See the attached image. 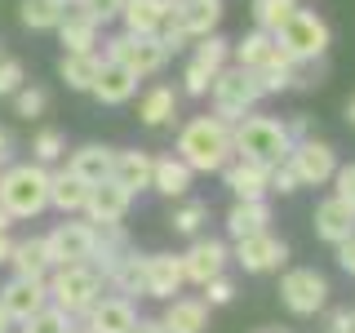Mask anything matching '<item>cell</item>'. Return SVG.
<instances>
[{"instance_id": "cell-19", "label": "cell", "mask_w": 355, "mask_h": 333, "mask_svg": "<svg viewBox=\"0 0 355 333\" xmlns=\"http://www.w3.org/2000/svg\"><path fill=\"white\" fill-rule=\"evenodd\" d=\"M222 14H227V5H222V0H178V5L169 9V22H178V27L196 40V36L218 31Z\"/></svg>"}, {"instance_id": "cell-58", "label": "cell", "mask_w": 355, "mask_h": 333, "mask_svg": "<svg viewBox=\"0 0 355 333\" xmlns=\"http://www.w3.org/2000/svg\"><path fill=\"white\" fill-rule=\"evenodd\" d=\"M9 329H14V320H9V316H5V307H0V333H9Z\"/></svg>"}, {"instance_id": "cell-56", "label": "cell", "mask_w": 355, "mask_h": 333, "mask_svg": "<svg viewBox=\"0 0 355 333\" xmlns=\"http://www.w3.org/2000/svg\"><path fill=\"white\" fill-rule=\"evenodd\" d=\"M9 227H14V214H9V209L0 205V231H9Z\"/></svg>"}, {"instance_id": "cell-15", "label": "cell", "mask_w": 355, "mask_h": 333, "mask_svg": "<svg viewBox=\"0 0 355 333\" xmlns=\"http://www.w3.org/2000/svg\"><path fill=\"white\" fill-rule=\"evenodd\" d=\"M129 205H133V191H125V187H120L116 178H103V182L89 187V196H85V209H80V214H85L89 222H125Z\"/></svg>"}, {"instance_id": "cell-41", "label": "cell", "mask_w": 355, "mask_h": 333, "mask_svg": "<svg viewBox=\"0 0 355 333\" xmlns=\"http://www.w3.org/2000/svg\"><path fill=\"white\" fill-rule=\"evenodd\" d=\"M173 231H178V236H200V227H205V222H209V205H205V200H187V205H178L173 209Z\"/></svg>"}, {"instance_id": "cell-61", "label": "cell", "mask_w": 355, "mask_h": 333, "mask_svg": "<svg viewBox=\"0 0 355 333\" xmlns=\"http://www.w3.org/2000/svg\"><path fill=\"white\" fill-rule=\"evenodd\" d=\"M351 333H355V316H351Z\"/></svg>"}, {"instance_id": "cell-52", "label": "cell", "mask_w": 355, "mask_h": 333, "mask_svg": "<svg viewBox=\"0 0 355 333\" xmlns=\"http://www.w3.org/2000/svg\"><path fill=\"white\" fill-rule=\"evenodd\" d=\"M284 129H288V138H293V142H297V138H311V120H306V116H293Z\"/></svg>"}, {"instance_id": "cell-3", "label": "cell", "mask_w": 355, "mask_h": 333, "mask_svg": "<svg viewBox=\"0 0 355 333\" xmlns=\"http://www.w3.org/2000/svg\"><path fill=\"white\" fill-rule=\"evenodd\" d=\"M231 142H236V155L240 160H253V164H280L288 151H293V138H288L284 120H271V116H240L231 125Z\"/></svg>"}, {"instance_id": "cell-36", "label": "cell", "mask_w": 355, "mask_h": 333, "mask_svg": "<svg viewBox=\"0 0 355 333\" xmlns=\"http://www.w3.org/2000/svg\"><path fill=\"white\" fill-rule=\"evenodd\" d=\"M62 9L58 0H22V9H18V18H22V27H31V31H53L62 22Z\"/></svg>"}, {"instance_id": "cell-33", "label": "cell", "mask_w": 355, "mask_h": 333, "mask_svg": "<svg viewBox=\"0 0 355 333\" xmlns=\"http://www.w3.org/2000/svg\"><path fill=\"white\" fill-rule=\"evenodd\" d=\"M271 53H275V36H271V31H262V27H253L249 36H240L236 44H231V62L249 67V71H258Z\"/></svg>"}, {"instance_id": "cell-17", "label": "cell", "mask_w": 355, "mask_h": 333, "mask_svg": "<svg viewBox=\"0 0 355 333\" xmlns=\"http://www.w3.org/2000/svg\"><path fill=\"white\" fill-rule=\"evenodd\" d=\"M89 94H94L103 107H125L129 98L138 94V76H133L125 62H111V58H103V67H98L94 89H89Z\"/></svg>"}, {"instance_id": "cell-31", "label": "cell", "mask_w": 355, "mask_h": 333, "mask_svg": "<svg viewBox=\"0 0 355 333\" xmlns=\"http://www.w3.org/2000/svg\"><path fill=\"white\" fill-rule=\"evenodd\" d=\"M5 266H14V275H36V280H44V275H49V249H44V236L14 240V253H9Z\"/></svg>"}, {"instance_id": "cell-12", "label": "cell", "mask_w": 355, "mask_h": 333, "mask_svg": "<svg viewBox=\"0 0 355 333\" xmlns=\"http://www.w3.org/2000/svg\"><path fill=\"white\" fill-rule=\"evenodd\" d=\"M227 262H231V249L222 240L191 236V249L182 253V275H187V284H205V280L227 271Z\"/></svg>"}, {"instance_id": "cell-20", "label": "cell", "mask_w": 355, "mask_h": 333, "mask_svg": "<svg viewBox=\"0 0 355 333\" xmlns=\"http://www.w3.org/2000/svg\"><path fill=\"white\" fill-rule=\"evenodd\" d=\"M182 253H147V298L169 302L173 293H182Z\"/></svg>"}, {"instance_id": "cell-55", "label": "cell", "mask_w": 355, "mask_h": 333, "mask_svg": "<svg viewBox=\"0 0 355 333\" xmlns=\"http://www.w3.org/2000/svg\"><path fill=\"white\" fill-rule=\"evenodd\" d=\"M9 253H14V240H9V231H0V266L9 262Z\"/></svg>"}, {"instance_id": "cell-38", "label": "cell", "mask_w": 355, "mask_h": 333, "mask_svg": "<svg viewBox=\"0 0 355 333\" xmlns=\"http://www.w3.org/2000/svg\"><path fill=\"white\" fill-rule=\"evenodd\" d=\"M253 27H262V31H280L288 18H293V9H297V0H253Z\"/></svg>"}, {"instance_id": "cell-11", "label": "cell", "mask_w": 355, "mask_h": 333, "mask_svg": "<svg viewBox=\"0 0 355 333\" xmlns=\"http://www.w3.org/2000/svg\"><path fill=\"white\" fill-rule=\"evenodd\" d=\"M288 160H293L302 187H324L338 173V151H333V142H320V138H297Z\"/></svg>"}, {"instance_id": "cell-18", "label": "cell", "mask_w": 355, "mask_h": 333, "mask_svg": "<svg viewBox=\"0 0 355 333\" xmlns=\"http://www.w3.org/2000/svg\"><path fill=\"white\" fill-rule=\"evenodd\" d=\"M311 222H315V236L324 240V244H342L347 236H355V209L342 196L320 200L315 214H311Z\"/></svg>"}, {"instance_id": "cell-42", "label": "cell", "mask_w": 355, "mask_h": 333, "mask_svg": "<svg viewBox=\"0 0 355 333\" xmlns=\"http://www.w3.org/2000/svg\"><path fill=\"white\" fill-rule=\"evenodd\" d=\"M329 76V62L324 58H306V62H293V80L288 89H297V94H311V89H320Z\"/></svg>"}, {"instance_id": "cell-54", "label": "cell", "mask_w": 355, "mask_h": 333, "mask_svg": "<svg viewBox=\"0 0 355 333\" xmlns=\"http://www.w3.org/2000/svg\"><path fill=\"white\" fill-rule=\"evenodd\" d=\"M9 151H14V138H9V129H0V169L9 164Z\"/></svg>"}, {"instance_id": "cell-10", "label": "cell", "mask_w": 355, "mask_h": 333, "mask_svg": "<svg viewBox=\"0 0 355 333\" xmlns=\"http://www.w3.org/2000/svg\"><path fill=\"white\" fill-rule=\"evenodd\" d=\"M44 249H49V266H67V262H89L94 253V222H58V227L44 236Z\"/></svg>"}, {"instance_id": "cell-5", "label": "cell", "mask_w": 355, "mask_h": 333, "mask_svg": "<svg viewBox=\"0 0 355 333\" xmlns=\"http://www.w3.org/2000/svg\"><path fill=\"white\" fill-rule=\"evenodd\" d=\"M209 98H214V116H222V120L236 125L240 116H249V111L262 103V85H258V76H253L249 67L227 62V67H218V71H214Z\"/></svg>"}, {"instance_id": "cell-64", "label": "cell", "mask_w": 355, "mask_h": 333, "mask_svg": "<svg viewBox=\"0 0 355 333\" xmlns=\"http://www.w3.org/2000/svg\"><path fill=\"white\" fill-rule=\"evenodd\" d=\"M169 5H178V0H169Z\"/></svg>"}, {"instance_id": "cell-57", "label": "cell", "mask_w": 355, "mask_h": 333, "mask_svg": "<svg viewBox=\"0 0 355 333\" xmlns=\"http://www.w3.org/2000/svg\"><path fill=\"white\" fill-rule=\"evenodd\" d=\"M347 125H351V129H355V94H351V98H347Z\"/></svg>"}, {"instance_id": "cell-16", "label": "cell", "mask_w": 355, "mask_h": 333, "mask_svg": "<svg viewBox=\"0 0 355 333\" xmlns=\"http://www.w3.org/2000/svg\"><path fill=\"white\" fill-rule=\"evenodd\" d=\"M218 173H222V182L231 187L236 200H262L271 191V169H266V164H253V160H240V155H231Z\"/></svg>"}, {"instance_id": "cell-13", "label": "cell", "mask_w": 355, "mask_h": 333, "mask_svg": "<svg viewBox=\"0 0 355 333\" xmlns=\"http://www.w3.org/2000/svg\"><path fill=\"white\" fill-rule=\"evenodd\" d=\"M85 329L94 333H129L138 325V311H133V298H120V293H103L85 316H76Z\"/></svg>"}, {"instance_id": "cell-14", "label": "cell", "mask_w": 355, "mask_h": 333, "mask_svg": "<svg viewBox=\"0 0 355 333\" xmlns=\"http://www.w3.org/2000/svg\"><path fill=\"white\" fill-rule=\"evenodd\" d=\"M49 302V284L36 280V275H14L5 289H0V307H5V316L22 325L27 316H36V311Z\"/></svg>"}, {"instance_id": "cell-49", "label": "cell", "mask_w": 355, "mask_h": 333, "mask_svg": "<svg viewBox=\"0 0 355 333\" xmlns=\"http://www.w3.org/2000/svg\"><path fill=\"white\" fill-rule=\"evenodd\" d=\"M333 196H342L355 209V160L351 164H338V173H333Z\"/></svg>"}, {"instance_id": "cell-35", "label": "cell", "mask_w": 355, "mask_h": 333, "mask_svg": "<svg viewBox=\"0 0 355 333\" xmlns=\"http://www.w3.org/2000/svg\"><path fill=\"white\" fill-rule=\"evenodd\" d=\"M253 76H258V85H262V98H271V94H288V80H293V58H284V53L275 49Z\"/></svg>"}, {"instance_id": "cell-43", "label": "cell", "mask_w": 355, "mask_h": 333, "mask_svg": "<svg viewBox=\"0 0 355 333\" xmlns=\"http://www.w3.org/2000/svg\"><path fill=\"white\" fill-rule=\"evenodd\" d=\"M44 107H49V94L36 89V85H22L14 94V116H22V120H36Z\"/></svg>"}, {"instance_id": "cell-50", "label": "cell", "mask_w": 355, "mask_h": 333, "mask_svg": "<svg viewBox=\"0 0 355 333\" xmlns=\"http://www.w3.org/2000/svg\"><path fill=\"white\" fill-rule=\"evenodd\" d=\"M351 316H355V311H347V307L329 311V320H324V333H351Z\"/></svg>"}, {"instance_id": "cell-4", "label": "cell", "mask_w": 355, "mask_h": 333, "mask_svg": "<svg viewBox=\"0 0 355 333\" xmlns=\"http://www.w3.org/2000/svg\"><path fill=\"white\" fill-rule=\"evenodd\" d=\"M49 284V302L62 307L67 316H85L89 307L103 298V275L94 262H67V266H49L44 275Z\"/></svg>"}, {"instance_id": "cell-1", "label": "cell", "mask_w": 355, "mask_h": 333, "mask_svg": "<svg viewBox=\"0 0 355 333\" xmlns=\"http://www.w3.org/2000/svg\"><path fill=\"white\" fill-rule=\"evenodd\" d=\"M178 155L191 164V173H218L222 164L236 155L231 120H222V116H196V120H187L182 133H178Z\"/></svg>"}, {"instance_id": "cell-47", "label": "cell", "mask_w": 355, "mask_h": 333, "mask_svg": "<svg viewBox=\"0 0 355 333\" xmlns=\"http://www.w3.org/2000/svg\"><path fill=\"white\" fill-rule=\"evenodd\" d=\"M297 187H302V178H297V169H293V160H284L280 164H271V191H280V196H293Z\"/></svg>"}, {"instance_id": "cell-63", "label": "cell", "mask_w": 355, "mask_h": 333, "mask_svg": "<svg viewBox=\"0 0 355 333\" xmlns=\"http://www.w3.org/2000/svg\"><path fill=\"white\" fill-rule=\"evenodd\" d=\"M58 5H71V0H58Z\"/></svg>"}, {"instance_id": "cell-34", "label": "cell", "mask_w": 355, "mask_h": 333, "mask_svg": "<svg viewBox=\"0 0 355 333\" xmlns=\"http://www.w3.org/2000/svg\"><path fill=\"white\" fill-rule=\"evenodd\" d=\"M98 67H103V58H98L94 49H89V53H62L58 76L67 80V89H76V94H89V89H94Z\"/></svg>"}, {"instance_id": "cell-45", "label": "cell", "mask_w": 355, "mask_h": 333, "mask_svg": "<svg viewBox=\"0 0 355 333\" xmlns=\"http://www.w3.org/2000/svg\"><path fill=\"white\" fill-rule=\"evenodd\" d=\"M22 80H27V67L5 53V58H0V98H14L22 89Z\"/></svg>"}, {"instance_id": "cell-30", "label": "cell", "mask_w": 355, "mask_h": 333, "mask_svg": "<svg viewBox=\"0 0 355 333\" xmlns=\"http://www.w3.org/2000/svg\"><path fill=\"white\" fill-rule=\"evenodd\" d=\"M266 227H271V205H266V196L262 200H236V205H231V214H227L231 240L253 236V231H266Z\"/></svg>"}, {"instance_id": "cell-46", "label": "cell", "mask_w": 355, "mask_h": 333, "mask_svg": "<svg viewBox=\"0 0 355 333\" xmlns=\"http://www.w3.org/2000/svg\"><path fill=\"white\" fill-rule=\"evenodd\" d=\"M71 5H80L89 18L98 22V27H107V22L120 18V9H125V0H71Z\"/></svg>"}, {"instance_id": "cell-44", "label": "cell", "mask_w": 355, "mask_h": 333, "mask_svg": "<svg viewBox=\"0 0 355 333\" xmlns=\"http://www.w3.org/2000/svg\"><path fill=\"white\" fill-rule=\"evenodd\" d=\"M209 85H214V71H209L205 62H187L182 67V94H191V98H205L209 94Z\"/></svg>"}, {"instance_id": "cell-21", "label": "cell", "mask_w": 355, "mask_h": 333, "mask_svg": "<svg viewBox=\"0 0 355 333\" xmlns=\"http://www.w3.org/2000/svg\"><path fill=\"white\" fill-rule=\"evenodd\" d=\"M111 164H116V147H103V142H85V147L67 155V173H76L85 187L111 178Z\"/></svg>"}, {"instance_id": "cell-59", "label": "cell", "mask_w": 355, "mask_h": 333, "mask_svg": "<svg viewBox=\"0 0 355 333\" xmlns=\"http://www.w3.org/2000/svg\"><path fill=\"white\" fill-rule=\"evenodd\" d=\"M71 333H94V329H85V325H80V320H76V325H71Z\"/></svg>"}, {"instance_id": "cell-39", "label": "cell", "mask_w": 355, "mask_h": 333, "mask_svg": "<svg viewBox=\"0 0 355 333\" xmlns=\"http://www.w3.org/2000/svg\"><path fill=\"white\" fill-rule=\"evenodd\" d=\"M191 58L196 62H205L209 71H218V67H227L231 62V40H222L218 31H209V36H196V44H191Z\"/></svg>"}, {"instance_id": "cell-62", "label": "cell", "mask_w": 355, "mask_h": 333, "mask_svg": "<svg viewBox=\"0 0 355 333\" xmlns=\"http://www.w3.org/2000/svg\"><path fill=\"white\" fill-rule=\"evenodd\" d=\"M0 58H5V44H0Z\"/></svg>"}, {"instance_id": "cell-40", "label": "cell", "mask_w": 355, "mask_h": 333, "mask_svg": "<svg viewBox=\"0 0 355 333\" xmlns=\"http://www.w3.org/2000/svg\"><path fill=\"white\" fill-rule=\"evenodd\" d=\"M67 155V138L58 129H40L36 138H31V160L36 164H44V169H49V164H58Z\"/></svg>"}, {"instance_id": "cell-51", "label": "cell", "mask_w": 355, "mask_h": 333, "mask_svg": "<svg viewBox=\"0 0 355 333\" xmlns=\"http://www.w3.org/2000/svg\"><path fill=\"white\" fill-rule=\"evenodd\" d=\"M333 249H338V266L347 275H355V236H347L342 244H333Z\"/></svg>"}, {"instance_id": "cell-28", "label": "cell", "mask_w": 355, "mask_h": 333, "mask_svg": "<svg viewBox=\"0 0 355 333\" xmlns=\"http://www.w3.org/2000/svg\"><path fill=\"white\" fill-rule=\"evenodd\" d=\"M173 116H178V89L151 85L147 94H142V103H138V120L147 129H164V125H173Z\"/></svg>"}, {"instance_id": "cell-24", "label": "cell", "mask_w": 355, "mask_h": 333, "mask_svg": "<svg viewBox=\"0 0 355 333\" xmlns=\"http://www.w3.org/2000/svg\"><path fill=\"white\" fill-rule=\"evenodd\" d=\"M160 325L169 333H205L209 329V302L205 298H178L173 293L169 302H164Z\"/></svg>"}, {"instance_id": "cell-22", "label": "cell", "mask_w": 355, "mask_h": 333, "mask_svg": "<svg viewBox=\"0 0 355 333\" xmlns=\"http://www.w3.org/2000/svg\"><path fill=\"white\" fill-rule=\"evenodd\" d=\"M53 31H58V40H62V53H89L98 44V31H103V27H98L80 5H67L62 9V22Z\"/></svg>"}, {"instance_id": "cell-32", "label": "cell", "mask_w": 355, "mask_h": 333, "mask_svg": "<svg viewBox=\"0 0 355 333\" xmlns=\"http://www.w3.org/2000/svg\"><path fill=\"white\" fill-rule=\"evenodd\" d=\"M85 196H89V187H85V182H80L76 173H67V169L49 173V205L58 209L62 218L80 214V209H85Z\"/></svg>"}, {"instance_id": "cell-48", "label": "cell", "mask_w": 355, "mask_h": 333, "mask_svg": "<svg viewBox=\"0 0 355 333\" xmlns=\"http://www.w3.org/2000/svg\"><path fill=\"white\" fill-rule=\"evenodd\" d=\"M200 289H205V293H200V298H205L209 307H227L231 298H236V284H231L227 275H214V280H205Z\"/></svg>"}, {"instance_id": "cell-9", "label": "cell", "mask_w": 355, "mask_h": 333, "mask_svg": "<svg viewBox=\"0 0 355 333\" xmlns=\"http://www.w3.org/2000/svg\"><path fill=\"white\" fill-rule=\"evenodd\" d=\"M231 258H236L249 275H271V271H280L288 262V244L280 236H271V227H266V231H253V236H240Z\"/></svg>"}, {"instance_id": "cell-27", "label": "cell", "mask_w": 355, "mask_h": 333, "mask_svg": "<svg viewBox=\"0 0 355 333\" xmlns=\"http://www.w3.org/2000/svg\"><path fill=\"white\" fill-rule=\"evenodd\" d=\"M169 0H125V9H120V22H125V31H142V36H155V31L164 27V18H169Z\"/></svg>"}, {"instance_id": "cell-7", "label": "cell", "mask_w": 355, "mask_h": 333, "mask_svg": "<svg viewBox=\"0 0 355 333\" xmlns=\"http://www.w3.org/2000/svg\"><path fill=\"white\" fill-rule=\"evenodd\" d=\"M103 58H111V62H125L133 76H155V71H164L169 67V58H173V49L160 40V31L155 36H142V31H120V36H111L107 40V53Z\"/></svg>"}, {"instance_id": "cell-2", "label": "cell", "mask_w": 355, "mask_h": 333, "mask_svg": "<svg viewBox=\"0 0 355 333\" xmlns=\"http://www.w3.org/2000/svg\"><path fill=\"white\" fill-rule=\"evenodd\" d=\"M0 205L14 214V222L40 218L44 209H49V169L36 164V160L5 164V169H0Z\"/></svg>"}, {"instance_id": "cell-60", "label": "cell", "mask_w": 355, "mask_h": 333, "mask_svg": "<svg viewBox=\"0 0 355 333\" xmlns=\"http://www.w3.org/2000/svg\"><path fill=\"white\" fill-rule=\"evenodd\" d=\"M253 333H288V329H253Z\"/></svg>"}, {"instance_id": "cell-23", "label": "cell", "mask_w": 355, "mask_h": 333, "mask_svg": "<svg viewBox=\"0 0 355 333\" xmlns=\"http://www.w3.org/2000/svg\"><path fill=\"white\" fill-rule=\"evenodd\" d=\"M129 249H133V244H129V231L120 227V222H94V253H89V262L98 266V275H107Z\"/></svg>"}, {"instance_id": "cell-8", "label": "cell", "mask_w": 355, "mask_h": 333, "mask_svg": "<svg viewBox=\"0 0 355 333\" xmlns=\"http://www.w3.org/2000/svg\"><path fill=\"white\" fill-rule=\"evenodd\" d=\"M280 302L293 311V316H315L329 302V280L315 271V266H293V271L280 275Z\"/></svg>"}, {"instance_id": "cell-25", "label": "cell", "mask_w": 355, "mask_h": 333, "mask_svg": "<svg viewBox=\"0 0 355 333\" xmlns=\"http://www.w3.org/2000/svg\"><path fill=\"white\" fill-rule=\"evenodd\" d=\"M191 164L182 160V155H160V160H151V191L169 196V200H182L187 191H191Z\"/></svg>"}, {"instance_id": "cell-6", "label": "cell", "mask_w": 355, "mask_h": 333, "mask_svg": "<svg viewBox=\"0 0 355 333\" xmlns=\"http://www.w3.org/2000/svg\"><path fill=\"white\" fill-rule=\"evenodd\" d=\"M329 44H333L329 22L320 18V14H311V9H302V5H297V9H293V18H288L284 27L275 31V49H280L284 58H293V62L324 58Z\"/></svg>"}, {"instance_id": "cell-29", "label": "cell", "mask_w": 355, "mask_h": 333, "mask_svg": "<svg viewBox=\"0 0 355 333\" xmlns=\"http://www.w3.org/2000/svg\"><path fill=\"white\" fill-rule=\"evenodd\" d=\"M151 160L155 155H147V151H116V164H111V178H116L125 191H147L151 187Z\"/></svg>"}, {"instance_id": "cell-26", "label": "cell", "mask_w": 355, "mask_h": 333, "mask_svg": "<svg viewBox=\"0 0 355 333\" xmlns=\"http://www.w3.org/2000/svg\"><path fill=\"white\" fill-rule=\"evenodd\" d=\"M103 284H111L120 298H147V253H125L111 271L103 275Z\"/></svg>"}, {"instance_id": "cell-37", "label": "cell", "mask_w": 355, "mask_h": 333, "mask_svg": "<svg viewBox=\"0 0 355 333\" xmlns=\"http://www.w3.org/2000/svg\"><path fill=\"white\" fill-rule=\"evenodd\" d=\"M71 325H76V316H67L62 307H53V302H44L36 316H27L18 325V333H71Z\"/></svg>"}, {"instance_id": "cell-53", "label": "cell", "mask_w": 355, "mask_h": 333, "mask_svg": "<svg viewBox=\"0 0 355 333\" xmlns=\"http://www.w3.org/2000/svg\"><path fill=\"white\" fill-rule=\"evenodd\" d=\"M129 333H169V329H164L160 320H142V316H138V325H133Z\"/></svg>"}]
</instances>
